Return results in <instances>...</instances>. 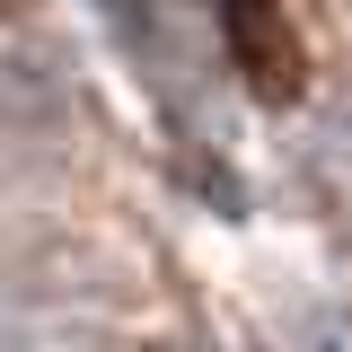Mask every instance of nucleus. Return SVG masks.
<instances>
[{
	"instance_id": "3",
	"label": "nucleus",
	"mask_w": 352,
	"mask_h": 352,
	"mask_svg": "<svg viewBox=\"0 0 352 352\" xmlns=\"http://www.w3.org/2000/svg\"><path fill=\"white\" fill-rule=\"evenodd\" d=\"M0 352H88L80 335H62V326H36V335H9Z\"/></svg>"
},
{
	"instance_id": "2",
	"label": "nucleus",
	"mask_w": 352,
	"mask_h": 352,
	"mask_svg": "<svg viewBox=\"0 0 352 352\" xmlns=\"http://www.w3.org/2000/svg\"><path fill=\"white\" fill-rule=\"evenodd\" d=\"M88 9H97L132 53H150V44H159V18H168V0H88Z\"/></svg>"
},
{
	"instance_id": "1",
	"label": "nucleus",
	"mask_w": 352,
	"mask_h": 352,
	"mask_svg": "<svg viewBox=\"0 0 352 352\" xmlns=\"http://www.w3.org/2000/svg\"><path fill=\"white\" fill-rule=\"evenodd\" d=\"M229 36L247 62H264V80H282V36H273V0H229Z\"/></svg>"
},
{
	"instance_id": "4",
	"label": "nucleus",
	"mask_w": 352,
	"mask_h": 352,
	"mask_svg": "<svg viewBox=\"0 0 352 352\" xmlns=\"http://www.w3.org/2000/svg\"><path fill=\"white\" fill-rule=\"evenodd\" d=\"M150 352H203V344H150Z\"/></svg>"
}]
</instances>
